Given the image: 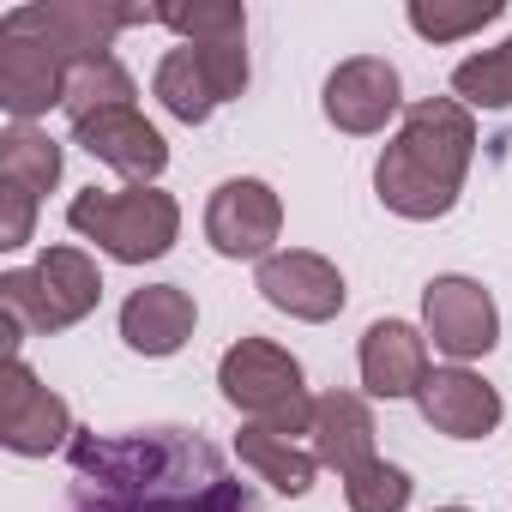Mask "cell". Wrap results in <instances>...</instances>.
<instances>
[{"label": "cell", "instance_id": "6da1fadb", "mask_svg": "<svg viewBox=\"0 0 512 512\" xmlns=\"http://www.w3.org/2000/svg\"><path fill=\"white\" fill-rule=\"evenodd\" d=\"M67 512H253V488L193 428H79L67 446Z\"/></svg>", "mask_w": 512, "mask_h": 512}, {"label": "cell", "instance_id": "7a4b0ae2", "mask_svg": "<svg viewBox=\"0 0 512 512\" xmlns=\"http://www.w3.org/2000/svg\"><path fill=\"white\" fill-rule=\"evenodd\" d=\"M470 163H476V115L458 97H422L386 139L374 163V193L392 217L434 223L458 205Z\"/></svg>", "mask_w": 512, "mask_h": 512}, {"label": "cell", "instance_id": "3957f363", "mask_svg": "<svg viewBox=\"0 0 512 512\" xmlns=\"http://www.w3.org/2000/svg\"><path fill=\"white\" fill-rule=\"evenodd\" d=\"M97 302H103V272L85 247H43L31 272H0L7 356H19L25 338H49V332L91 320Z\"/></svg>", "mask_w": 512, "mask_h": 512}, {"label": "cell", "instance_id": "277c9868", "mask_svg": "<svg viewBox=\"0 0 512 512\" xmlns=\"http://www.w3.org/2000/svg\"><path fill=\"white\" fill-rule=\"evenodd\" d=\"M67 229L97 241L115 266H151L181 235V205L163 187H85L67 205Z\"/></svg>", "mask_w": 512, "mask_h": 512}, {"label": "cell", "instance_id": "5b68a950", "mask_svg": "<svg viewBox=\"0 0 512 512\" xmlns=\"http://www.w3.org/2000/svg\"><path fill=\"white\" fill-rule=\"evenodd\" d=\"M217 392L229 410H241L247 422H260L272 434L302 440L314 428V398H308L302 362L272 338H235L217 362Z\"/></svg>", "mask_w": 512, "mask_h": 512}, {"label": "cell", "instance_id": "8992f818", "mask_svg": "<svg viewBox=\"0 0 512 512\" xmlns=\"http://www.w3.org/2000/svg\"><path fill=\"white\" fill-rule=\"evenodd\" d=\"M241 91H247V37H235V43H181L151 73V97L181 127H205Z\"/></svg>", "mask_w": 512, "mask_h": 512}, {"label": "cell", "instance_id": "52a82bcc", "mask_svg": "<svg viewBox=\"0 0 512 512\" xmlns=\"http://www.w3.org/2000/svg\"><path fill=\"white\" fill-rule=\"evenodd\" d=\"M127 25H157V7H121V0H43V7H13L0 31H25L49 43L61 61L109 55V43Z\"/></svg>", "mask_w": 512, "mask_h": 512}, {"label": "cell", "instance_id": "ba28073f", "mask_svg": "<svg viewBox=\"0 0 512 512\" xmlns=\"http://www.w3.org/2000/svg\"><path fill=\"white\" fill-rule=\"evenodd\" d=\"M284 235V199L260 175H229L205 199V241L223 260H272Z\"/></svg>", "mask_w": 512, "mask_h": 512}, {"label": "cell", "instance_id": "9c48e42d", "mask_svg": "<svg viewBox=\"0 0 512 512\" xmlns=\"http://www.w3.org/2000/svg\"><path fill=\"white\" fill-rule=\"evenodd\" d=\"M73 434L79 428L67 398L43 386L25 356H7V368H0V446L19 458H49V452H67Z\"/></svg>", "mask_w": 512, "mask_h": 512}, {"label": "cell", "instance_id": "30bf717a", "mask_svg": "<svg viewBox=\"0 0 512 512\" xmlns=\"http://www.w3.org/2000/svg\"><path fill=\"white\" fill-rule=\"evenodd\" d=\"M422 338L464 368V362H476V356H488L500 344V308L476 278H458V272L428 278V290H422Z\"/></svg>", "mask_w": 512, "mask_h": 512}, {"label": "cell", "instance_id": "8fae6325", "mask_svg": "<svg viewBox=\"0 0 512 512\" xmlns=\"http://www.w3.org/2000/svg\"><path fill=\"white\" fill-rule=\"evenodd\" d=\"M320 109L338 133L350 139H374L386 133L398 115H404V79L386 55H350L326 73V91H320Z\"/></svg>", "mask_w": 512, "mask_h": 512}, {"label": "cell", "instance_id": "7c38bea8", "mask_svg": "<svg viewBox=\"0 0 512 512\" xmlns=\"http://www.w3.org/2000/svg\"><path fill=\"white\" fill-rule=\"evenodd\" d=\"M253 290H260L278 314L302 320V326H326L350 302L344 272L326 260V253H314V247H278L272 260H260V272H253Z\"/></svg>", "mask_w": 512, "mask_h": 512}, {"label": "cell", "instance_id": "4fadbf2b", "mask_svg": "<svg viewBox=\"0 0 512 512\" xmlns=\"http://www.w3.org/2000/svg\"><path fill=\"white\" fill-rule=\"evenodd\" d=\"M73 145H79L85 157H97L103 169L127 175V187H157V175L169 169V145H163V133L139 115V103L103 109V115L79 121V127H73Z\"/></svg>", "mask_w": 512, "mask_h": 512}, {"label": "cell", "instance_id": "5bb4252c", "mask_svg": "<svg viewBox=\"0 0 512 512\" xmlns=\"http://www.w3.org/2000/svg\"><path fill=\"white\" fill-rule=\"evenodd\" d=\"M416 410H422V422L434 428V434H446V440H488L494 428H500V416H506V404H500V392L482 380V374H470V368H428V380H422V392H416Z\"/></svg>", "mask_w": 512, "mask_h": 512}, {"label": "cell", "instance_id": "9a60e30c", "mask_svg": "<svg viewBox=\"0 0 512 512\" xmlns=\"http://www.w3.org/2000/svg\"><path fill=\"white\" fill-rule=\"evenodd\" d=\"M61 91H67V61L49 43L25 31H0V109L37 127V115L61 109Z\"/></svg>", "mask_w": 512, "mask_h": 512}, {"label": "cell", "instance_id": "2e32d148", "mask_svg": "<svg viewBox=\"0 0 512 512\" xmlns=\"http://www.w3.org/2000/svg\"><path fill=\"white\" fill-rule=\"evenodd\" d=\"M193 326H199V302L181 284H145L121 302V344L133 356H151V362L181 356Z\"/></svg>", "mask_w": 512, "mask_h": 512}, {"label": "cell", "instance_id": "e0dca14e", "mask_svg": "<svg viewBox=\"0 0 512 512\" xmlns=\"http://www.w3.org/2000/svg\"><path fill=\"white\" fill-rule=\"evenodd\" d=\"M356 368H362V392L368 398H416L422 380H428V338L410 326V320H374L362 332V350H356Z\"/></svg>", "mask_w": 512, "mask_h": 512}, {"label": "cell", "instance_id": "ac0fdd59", "mask_svg": "<svg viewBox=\"0 0 512 512\" xmlns=\"http://www.w3.org/2000/svg\"><path fill=\"white\" fill-rule=\"evenodd\" d=\"M374 410H368V398L362 392H320L314 398V428H308V446H314V458L326 464V470H338V476H350L356 464H368L374 458Z\"/></svg>", "mask_w": 512, "mask_h": 512}, {"label": "cell", "instance_id": "d6986e66", "mask_svg": "<svg viewBox=\"0 0 512 512\" xmlns=\"http://www.w3.org/2000/svg\"><path fill=\"white\" fill-rule=\"evenodd\" d=\"M235 458L260 476V482H272L278 494H290V500H302V494L314 488V476H320L314 446H302V440H290V434H272V428H260V422H247V428L235 434Z\"/></svg>", "mask_w": 512, "mask_h": 512}, {"label": "cell", "instance_id": "ffe728a7", "mask_svg": "<svg viewBox=\"0 0 512 512\" xmlns=\"http://www.w3.org/2000/svg\"><path fill=\"white\" fill-rule=\"evenodd\" d=\"M139 97L133 73L115 61V55H91V61H67V91H61V115L79 127L103 109H127Z\"/></svg>", "mask_w": 512, "mask_h": 512}, {"label": "cell", "instance_id": "44dd1931", "mask_svg": "<svg viewBox=\"0 0 512 512\" xmlns=\"http://www.w3.org/2000/svg\"><path fill=\"white\" fill-rule=\"evenodd\" d=\"M61 145L43 133V127H25V121H13L7 133H0V181L7 187H25L31 199H43V193H55L61 187Z\"/></svg>", "mask_w": 512, "mask_h": 512}, {"label": "cell", "instance_id": "7402d4cb", "mask_svg": "<svg viewBox=\"0 0 512 512\" xmlns=\"http://www.w3.org/2000/svg\"><path fill=\"white\" fill-rule=\"evenodd\" d=\"M452 97L464 109H512V37L452 67Z\"/></svg>", "mask_w": 512, "mask_h": 512}, {"label": "cell", "instance_id": "603a6c76", "mask_svg": "<svg viewBox=\"0 0 512 512\" xmlns=\"http://www.w3.org/2000/svg\"><path fill=\"white\" fill-rule=\"evenodd\" d=\"M157 25H169L181 43H235V37H247V13L235 0H175V7H157Z\"/></svg>", "mask_w": 512, "mask_h": 512}, {"label": "cell", "instance_id": "cb8c5ba5", "mask_svg": "<svg viewBox=\"0 0 512 512\" xmlns=\"http://www.w3.org/2000/svg\"><path fill=\"white\" fill-rule=\"evenodd\" d=\"M494 19H500V0H464V7H446V0L428 7V0H410V7H404V25L422 43H458V37L494 25Z\"/></svg>", "mask_w": 512, "mask_h": 512}, {"label": "cell", "instance_id": "d4e9b609", "mask_svg": "<svg viewBox=\"0 0 512 512\" xmlns=\"http://www.w3.org/2000/svg\"><path fill=\"white\" fill-rule=\"evenodd\" d=\"M410 494H416L410 470H398V464H386V458H368V464H356V470L344 476V506H350V512H404Z\"/></svg>", "mask_w": 512, "mask_h": 512}, {"label": "cell", "instance_id": "484cf974", "mask_svg": "<svg viewBox=\"0 0 512 512\" xmlns=\"http://www.w3.org/2000/svg\"><path fill=\"white\" fill-rule=\"evenodd\" d=\"M31 229H37V199H31L25 187H7V181H0V247L19 253V247L31 241Z\"/></svg>", "mask_w": 512, "mask_h": 512}, {"label": "cell", "instance_id": "4316f807", "mask_svg": "<svg viewBox=\"0 0 512 512\" xmlns=\"http://www.w3.org/2000/svg\"><path fill=\"white\" fill-rule=\"evenodd\" d=\"M434 512H470V506H434Z\"/></svg>", "mask_w": 512, "mask_h": 512}]
</instances>
